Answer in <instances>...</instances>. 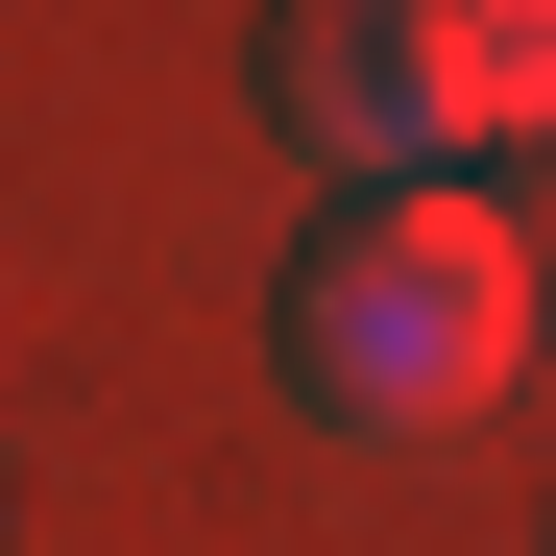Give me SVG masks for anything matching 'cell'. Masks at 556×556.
<instances>
[{
  "instance_id": "cell-2",
  "label": "cell",
  "mask_w": 556,
  "mask_h": 556,
  "mask_svg": "<svg viewBox=\"0 0 556 556\" xmlns=\"http://www.w3.org/2000/svg\"><path fill=\"white\" fill-rule=\"evenodd\" d=\"M266 146L339 194H435L459 169V73H435V0H291L266 25Z\"/></svg>"
},
{
  "instance_id": "cell-3",
  "label": "cell",
  "mask_w": 556,
  "mask_h": 556,
  "mask_svg": "<svg viewBox=\"0 0 556 556\" xmlns=\"http://www.w3.org/2000/svg\"><path fill=\"white\" fill-rule=\"evenodd\" d=\"M435 73H459V146H556V0H435Z\"/></svg>"
},
{
  "instance_id": "cell-1",
  "label": "cell",
  "mask_w": 556,
  "mask_h": 556,
  "mask_svg": "<svg viewBox=\"0 0 556 556\" xmlns=\"http://www.w3.org/2000/svg\"><path fill=\"white\" fill-rule=\"evenodd\" d=\"M508 363H532V242L459 194H339L291 242V291H266V388H291L339 459H412L459 412H508Z\"/></svg>"
}]
</instances>
